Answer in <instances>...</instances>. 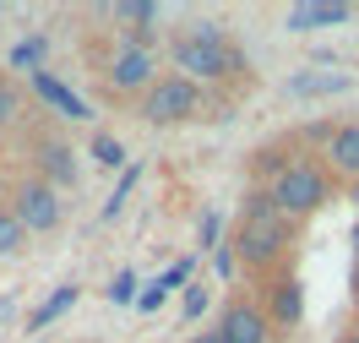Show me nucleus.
Returning <instances> with one entry per match:
<instances>
[{
    "mask_svg": "<svg viewBox=\"0 0 359 343\" xmlns=\"http://www.w3.org/2000/svg\"><path fill=\"white\" fill-rule=\"evenodd\" d=\"M229 246L240 256V273H256L267 283V278H278L289 267L294 246H299V224H289V218L278 213L267 185H250L245 202H240V224L229 234Z\"/></svg>",
    "mask_w": 359,
    "mask_h": 343,
    "instance_id": "nucleus-1",
    "label": "nucleus"
},
{
    "mask_svg": "<svg viewBox=\"0 0 359 343\" xmlns=\"http://www.w3.org/2000/svg\"><path fill=\"white\" fill-rule=\"evenodd\" d=\"M272 202H278V213L289 218V224H299V218H316L321 207L332 202V175L321 169V159L316 153H305V159H294L278 180H267Z\"/></svg>",
    "mask_w": 359,
    "mask_h": 343,
    "instance_id": "nucleus-2",
    "label": "nucleus"
},
{
    "mask_svg": "<svg viewBox=\"0 0 359 343\" xmlns=\"http://www.w3.org/2000/svg\"><path fill=\"white\" fill-rule=\"evenodd\" d=\"M6 207L17 213V224H22L27 234H60V224H66V202H60V191L44 185L33 169L11 175V185H6Z\"/></svg>",
    "mask_w": 359,
    "mask_h": 343,
    "instance_id": "nucleus-3",
    "label": "nucleus"
},
{
    "mask_svg": "<svg viewBox=\"0 0 359 343\" xmlns=\"http://www.w3.org/2000/svg\"><path fill=\"white\" fill-rule=\"evenodd\" d=\"M207 104L202 82H191V76H175V71H163L153 88L136 98V114L147 120V126H185V120H196Z\"/></svg>",
    "mask_w": 359,
    "mask_h": 343,
    "instance_id": "nucleus-4",
    "label": "nucleus"
},
{
    "mask_svg": "<svg viewBox=\"0 0 359 343\" xmlns=\"http://www.w3.org/2000/svg\"><path fill=\"white\" fill-rule=\"evenodd\" d=\"M169 66L175 76H191V82H224L234 71H245V55L240 44H191L169 33Z\"/></svg>",
    "mask_w": 359,
    "mask_h": 343,
    "instance_id": "nucleus-5",
    "label": "nucleus"
},
{
    "mask_svg": "<svg viewBox=\"0 0 359 343\" xmlns=\"http://www.w3.org/2000/svg\"><path fill=\"white\" fill-rule=\"evenodd\" d=\"M104 98H142V93L158 82V55H147V49H114L109 60H104Z\"/></svg>",
    "mask_w": 359,
    "mask_h": 343,
    "instance_id": "nucleus-6",
    "label": "nucleus"
},
{
    "mask_svg": "<svg viewBox=\"0 0 359 343\" xmlns=\"http://www.w3.org/2000/svg\"><path fill=\"white\" fill-rule=\"evenodd\" d=\"M212 327H218L229 343H278V327H272L267 311L256 305V295H229Z\"/></svg>",
    "mask_w": 359,
    "mask_h": 343,
    "instance_id": "nucleus-7",
    "label": "nucleus"
},
{
    "mask_svg": "<svg viewBox=\"0 0 359 343\" xmlns=\"http://www.w3.org/2000/svg\"><path fill=\"white\" fill-rule=\"evenodd\" d=\"M256 305L267 311V321L278 327V332H289V327H299V316H305V283H299L294 273H278V278L262 283Z\"/></svg>",
    "mask_w": 359,
    "mask_h": 343,
    "instance_id": "nucleus-8",
    "label": "nucleus"
},
{
    "mask_svg": "<svg viewBox=\"0 0 359 343\" xmlns=\"http://www.w3.org/2000/svg\"><path fill=\"white\" fill-rule=\"evenodd\" d=\"M33 175H39L44 185H55V191H71V185L82 180L71 142H60V137H39V142H33Z\"/></svg>",
    "mask_w": 359,
    "mask_h": 343,
    "instance_id": "nucleus-9",
    "label": "nucleus"
},
{
    "mask_svg": "<svg viewBox=\"0 0 359 343\" xmlns=\"http://www.w3.org/2000/svg\"><path fill=\"white\" fill-rule=\"evenodd\" d=\"M321 169L332 175V180H359V120H343V126H332V137H327V147H321Z\"/></svg>",
    "mask_w": 359,
    "mask_h": 343,
    "instance_id": "nucleus-10",
    "label": "nucleus"
},
{
    "mask_svg": "<svg viewBox=\"0 0 359 343\" xmlns=\"http://www.w3.org/2000/svg\"><path fill=\"white\" fill-rule=\"evenodd\" d=\"M354 17V6H343V0H305V6H289V33H316V27H343Z\"/></svg>",
    "mask_w": 359,
    "mask_h": 343,
    "instance_id": "nucleus-11",
    "label": "nucleus"
},
{
    "mask_svg": "<svg viewBox=\"0 0 359 343\" xmlns=\"http://www.w3.org/2000/svg\"><path fill=\"white\" fill-rule=\"evenodd\" d=\"M27 82H33V93H39V98H44L49 109H60L66 114V120H93V109H88V98H76V93L66 88V82H60V76H55V71H33V76H27Z\"/></svg>",
    "mask_w": 359,
    "mask_h": 343,
    "instance_id": "nucleus-12",
    "label": "nucleus"
},
{
    "mask_svg": "<svg viewBox=\"0 0 359 343\" xmlns=\"http://www.w3.org/2000/svg\"><path fill=\"white\" fill-rule=\"evenodd\" d=\"M76 300H82V283H60L55 295H44V300H39V311L27 316V327H22V332H44L49 321H60V316L71 311V305H76Z\"/></svg>",
    "mask_w": 359,
    "mask_h": 343,
    "instance_id": "nucleus-13",
    "label": "nucleus"
},
{
    "mask_svg": "<svg viewBox=\"0 0 359 343\" xmlns=\"http://www.w3.org/2000/svg\"><path fill=\"white\" fill-rule=\"evenodd\" d=\"M348 88H354L348 71H299V76H289V93H348Z\"/></svg>",
    "mask_w": 359,
    "mask_h": 343,
    "instance_id": "nucleus-14",
    "label": "nucleus"
},
{
    "mask_svg": "<svg viewBox=\"0 0 359 343\" xmlns=\"http://www.w3.org/2000/svg\"><path fill=\"white\" fill-rule=\"evenodd\" d=\"M207 305H212V283L196 278V283H185V289H180V321H185V327H196V321L207 316Z\"/></svg>",
    "mask_w": 359,
    "mask_h": 343,
    "instance_id": "nucleus-15",
    "label": "nucleus"
},
{
    "mask_svg": "<svg viewBox=\"0 0 359 343\" xmlns=\"http://www.w3.org/2000/svg\"><path fill=\"white\" fill-rule=\"evenodd\" d=\"M175 39H191V44H234V39H229V27L212 22V17H191V22H180Z\"/></svg>",
    "mask_w": 359,
    "mask_h": 343,
    "instance_id": "nucleus-16",
    "label": "nucleus"
},
{
    "mask_svg": "<svg viewBox=\"0 0 359 343\" xmlns=\"http://www.w3.org/2000/svg\"><path fill=\"white\" fill-rule=\"evenodd\" d=\"M44 55H49V39L33 33V39H22V44L11 49V71H27V76H33V71H44Z\"/></svg>",
    "mask_w": 359,
    "mask_h": 343,
    "instance_id": "nucleus-17",
    "label": "nucleus"
},
{
    "mask_svg": "<svg viewBox=\"0 0 359 343\" xmlns=\"http://www.w3.org/2000/svg\"><path fill=\"white\" fill-rule=\"evenodd\" d=\"M27 251V229L17 224V213L0 202V256H22Z\"/></svg>",
    "mask_w": 359,
    "mask_h": 343,
    "instance_id": "nucleus-18",
    "label": "nucleus"
},
{
    "mask_svg": "<svg viewBox=\"0 0 359 343\" xmlns=\"http://www.w3.org/2000/svg\"><path fill=\"white\" fill-rule=\"evenodd\" d=\"M185 283H196V256H180L163 278H153V289H163V295H175V289H185Z\"/></svg>",
    "mask_w": 359,
    "mask_h": 343,
    "instance_id": "nucleus-19",
    "label": "nucleus"
},
{
    "mask_svg": "<svg viewBox=\"0 0 359 343\" xmlns=\"http://www.w3.org/2000/svg\"><path fill=\"white\" fill-rule=\"evenodd\" d=\"M136 180H142V169H136V163H126V169H120V180H114V196L104 202V224H109V218H120V207H126V196H131Z\"/></svg>",
    "mask_w": 359,
    "mask_h": 343,
    "instance_id": "nucleus-20",
    "label": "nucleus"
},
{
    "mask_svg": "<svg viewBox=\"0 0 359 343\" xmlns=\"http://www.w3.org/2000/svg\"><path fill=\"white\" fill-rule=\"evenodd\" d=\"M93 159H98V169H126V147H120L109 131H98V137H93Z\"/></svg>",
    "mask_w": 359,
    "mask_h": 343,
    "instance_id": "nucleus-21",
    "label": "nucleus"
},
{
    "mask_svg": "<svg viewBox=\"0 0 359 343\" xmlns=\"http://www.w3.org/2000/svg\"><path fill=\"white\" fill-rule=\"evenodd\" d=\"M196 240H202L196 251H218V246H224V213H218V207H207V213H202V229H196Z\"/></svg>",
    "mask_w": 359,
    "mask_h": 343,
    "instance_id": "nucleus-22",
    "label": "nucleus"
},
{
    "mask_svg": "<svg viewBox=\"0 0 359 343\" xmlns=\"http://www.w3.org/2000/svg\"><path fill=\"white\" fill-rule=\"evenodd\" d=\"M114 17L131 22V27H153L158 22V6H153V0H126V6H114Z\"/></svg>",
    "mask_w": 359,
    "mask_h": 343,
    "instance_id": "nucleus-23",
    "label": "nucleus"
},
{
    "mask_svg": "<svg viewBox=\"0 0 359 343\" xmlns=\"http://www.w3.org/2000/svg\"><path fill=\"white\" fill-rule=\"evenodd\" d=\"M17 109H22V93H17L11 76H0V131H6V126H17Z\"/></svg>",
    "mask_w": 359,
    "mask_h": 343,
    "instance_id": "nucleus-24",
    "label": "nucleus"
},
{
    "mask_svg": "<svg viewBox=\"0 0 359 343\" xmlns=\"http://www.w3.org/2000/svg\"><path fill=\"white\" fill-rule=\"evenodd\" d=\"M109 295V305H136V273L126 267V273H114V283L104 289Z\"/></svg>",
    "mask_w": 359,
    "mask_h": 343,
    "instance_id": "nucleus-25",
    "label": "nucleus"
},
{
    "mask_svg": "<svg viewBox=\"0 0 359 343\" xmlns=\"http://www.w3.org/2000/svg\"><path fill=\"white\" fill-rule=\"evenodd\" d=\"M212 273H218V278H234V273H240V256H234V246H229V240L212 251Z\"/></svg>",
    "mask_w": 359,
    "mask_h": 343,
    "instance_id": "nucleus-26",
    "label": "nucleus"
},
{
    "mask_svg": "<svg viewBox=\"0 0 359 343\" xmlns=\"http://www.w3.org/2000/svg\"><path fill=\"white\" fill-rule=\"evenodd\" d=\"M163 300H169V295H163V289H153V283H147V289L136 295V311H142V316H153V311H158V305H163Z\"/></svg>",
    "mask_w": 359,
    "mask_h": 343,
    "instance_id": "nucleus-27",
    "label": "nucleus"
},
{
    "mask_svg": "<svg viewBox=\"0 0 359 343\" xmlns=\"http://www.w3.org/2000/svg\"><path fill=\"white\" fill-rule=\"evenodd\" d=\"M191 343H229V338H224V332H218V327H202V332H196V338H191Z\"/></svg>",
    "mask_w": 359,
    "mask_h": 343,
    "instance_id": "nucleus-28",
    "label": "nucleus"
},
{
    "mask_svg": "<svg viewBox=\"0 0 359 343\" xmlns=\"http://www.w3.org/2000/svg\"><path fill=\"white\" fill-rule=\"evenodd\" d=\"M348 202H354V218H359V180H348Z\"/></svg>",
    "mask_w": 359,
    "mask_h": 343,
    "instance_id": "nucleus-29",
    "label": "nucleus"
},
{
    "mask_svg": "<svg viewBox=\"0 0 359 343\" xmlns=\"http://www.w3.org/2000/svg\"><path fill=\"white\" fill-rule=\"evenodd\" d=\"M348 246H354V256H359V218H354V229H348Z\"/></svg>",
    "mask_w": 359,
    "mask_h": 343,
    "instance_id": "nucleus-30",
    "label": "nucleus"
},
{
    "mask_svg": "<svg viewBox=\"0 0 359 343\" xmlns=\"http://www.w3.org/2000/svg\"><path fill=\"white\" fill-rule=\"evenodd\" d=\"M348 283H354V300H359V256H354V278H348Z\"/></svg>",
    "mask_w": 359,
    "mask_h": 343,
    "instance_id": "nucleus-31",
    "label": "nucleus"
},
{
    "mask_svg": "<svg viewBox=\"0 0 359 343\" xmlns=\"http://www.w3.org/2000/svg\"><path fill=\"white\" fill-rule=\"evenodd\" d=\"M6 311H11V295H0V316H6Z\"/></svg>",
    "mask_w": 359,
    "mask_h": 343,
    "instance_id": "nucleus-32",
    "label": "nucleus"
},
{
    "mask_svg": "<svg viewBox=\"0 0 359 343\" xmlns=\"http://www.w3.org/2000/svg\"><path fill=\"white\" fill-rule=\"evenodd\" d=\"M337 343H359V332H343V338H337Z\"/></svg>",
    "mask_w": 359,
    "mask_h": 343,
    "instance_id": "nucleus-33",
    "label": "nucleus"
},
{
    "mask_svg": "<svg viewBox=\"0 0 359 343\" xmlns=\"http://www.w3.org/2000/svg\"><path fill=\"white\" fill-rule=\"evenodd\" d=\"M348 332H359V321H354V327H348Z\"/></svg>",
    "mask_w": 359,
    "mask_h": 343,
    "instance_id": "nucleus-34",
    "label": "nucleus"
},
{
    "mask_svg": "<svg viewBox=\"0 0 359 343\" xmlns=\"http://www.w3.org/2000/svg\"><path fill=\"white\" fill-rule=\"evenodd\" d=\"M0 11H6V6H0Z\"/></svg>",
    "mask_w": 359,
    "mask_h": 343,
    "instance_id": "nucleus-35",
    "label": "nucleus"
}]
</instances>
